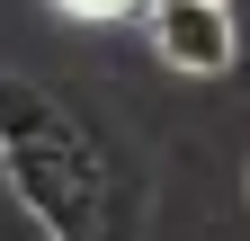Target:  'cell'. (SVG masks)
<instances>
[{"mask_svg": "<svg viewBox=\"0 0 250 241\" xmlns=\"http://www.w3.org/2000/svg\"><path fill=\"white\" fill-rule=\"evenodd\" d=\"M152 45H161L170 72H232V9L224 0H152Z\"/></svg>", "mask_w": 250, "mask_h": 241, "instance_id": "6da1fadb", "label": "cell"}, {"mask_svg": "<svg viewBox=\"0 0 250 241\" xmlns=\"http://www.w3.org/2000/svg\"><path fill=\"white\" fill-rule=\"evenodd\" d=\"M54 9H72V18H125V9H152V0H54Z\"/></svg>", "mask_w": 250, "mask_h": 241, "instance_id": "7a4b0ae2", "label": "cell"}, {"mask_svg": "<svg viewBox=\"0 0 250 241\" xmlns=\"http://www.w3.org/2000/svg\"><path fill=\"white\" fill-rule=\"evenodd\" d=\"M224 9H232V0H224Z\"/></svg>", "mask_w": 250, "mask_h": 241, "instance_id": "3957f363", "label": "cell"}]
</instances>
